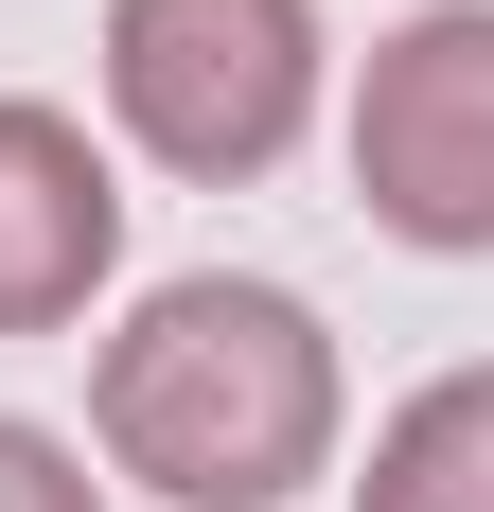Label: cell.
I'll list each match as a JSON object with an SVG mask.
<instances>
[{"label":"cell","mask_w":494,"mask_h":512,"mask_svg":"<svg viewBox=\"0 0 494 512\" xmlns=\"http://www.w3.org/2000/svg\"><path fill=\"white\" fill-rule=\"evenodd\" d=\"M353 512H494V354L442 371V389H406V407L371 424Z\"/></svg>","instance_id":"5b68a950"},{"label":"cell","mask_w":494,"mask_h":512,"mask_svg":"<svg viewBox=\"0 0 494 512\" xmlns=\"http://www.w3.org/2000/svg\"><path fill=\"white\" fill-rule=\"evenodd\" d=\"M336 336L300 283H159L89 371V442L177 512H283L336 477Z\"/></svg>","instance_id":"6da1fadb"},{"label":"cell","mask_w":494,"mask_h":512,"mask_svg":"<svg viewBox=\"0 0 494 512\" xmlns=\"http://www.w3.org/2000/svg\"><path fill=\"white\" fill-rule=\"evenodd\" d=\"M353 195L406 248H494V0H424L353 71Z\"/></svg>","instance_id":"3957f363"},{"label":"cell","mask_w":494,"mask_h":512,"mask_svg":"<svg viewBox=\"0 0 494 512\" xmlns=\"http://www.w3.org/2000/svg\"><path fill=\"white\" fill-rule=\"evenodd\" d=\"M0 512H106L89 442H53V424H18V407H0Z\"/></svg>","instance_id":"8992f818"},{"label":"cell","mask_w":494,"mask_h":512,"mask_svg":"<svg viewBox=\"0 0 494 512\" xmlns=\"http://www.w3.org/2000/svg\"><path fill=\"white\" fill-rule=\"evenodd\" d=\"M124 265V177L71 106L0 89V336H71Z\"/></svg>","instance_id":"277c9868"},{"label":"cell","mask_w":494,"mask_h":512,"mask_svg":"<svg viewBox=\"0 0 494 512\" xmlns=\"http://www.w3.org/2000/svg\"><path fill=\"white\" fill-rule=\"evenodd\" d=\"M106 106L159 177H265L318 124V0H106Z\"/></svg>","instance_id":"7a4b0ae2"}]
</instances>
